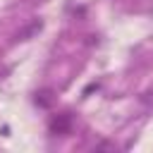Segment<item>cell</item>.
<instances>
[{
	"mask_svg": "<svg viewBox=\"0 0 153 153\" xmlns=\"http://www.w3.org/2000/svg\"><path fill=\"white\" fill-rule=\"evenodd\" d=\"M67 129H69V117H67V115H60L57 120H53V131L65 134Z\"/></svg>",
	"mask_w": 153,
	"mask_h": 153,
	"instance_id": "6da1fadb",
	"label": "cell"
}]
</instances>
